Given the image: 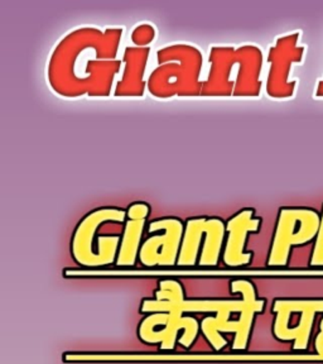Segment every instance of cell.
<instances>
[{"label": "cell", "instance_id": "6da1fadb", "mask_svg": "<svg viewBox=\"0 0 323 364\" xmlns=\"http://www.w3.org/2000/svg\"><path fill=\"white\" fill-rule=\"evenodd\" d=\"M123 28L82 27L57 43L48 63V82L65 97H109L121 68L116 58Z\"/></svg>", "mask_w": 323, "mask_h": 364}, {"label": "cell", "instance_id": "7a4b0ae2", "mask_svg": "<svg viewBox=\"0 0 323 364\" xmlns=\"http://www.w3.org/2000/svg\"><path fill=\"white\" fill-rule=\"evenodd\" d=\"M158 66L147 81L153 97H199L204 82L199 80L204 57L195 46L170 45L157 52Z\"/></svg>", "mask_w": 323, "mask_h": 364}, {"label": "cell", "instance_id": "3957f363", "mask_svg": "<svg viewBox=\"0 0 323 364\" xmlns=\"http://www.w3.org/2000/svg\"><path fill=\"white\" fill-rule=\"evenodd\" d=\"M321 215L311 208H282L268 257V266L280 267L288 263L290 250L317 237Z\"/></svg>", "mask_w": 323, "mask_h": 364}, {"label": "cell", "instance_id": "277c9868", "mask_svg": "<svg viewBox=\"0 0 323 364\" xmlns=\"http://www.w3.org/2000/svg\"><path fill=\"white\" fill-rule=\"evenodd\" d=\"M301 33L285 34L270 47L268 63L270 65L268 73L265 90L273 99H288L295 95L297 81L290 80V68L293 63H301L306 48L298 46Z\"/></svg>", "mask_w": 323, "mask_h": 364}, {"label": "cell", "instance_id": "5b68a950", "mask_svg": "<svg viewBox=\"0 0 323 364\" xmlns=\"http://www.w3.org/2000/svg\"><path fill=\"white\" fill-rule=\"evenodd\" d=\"M148 232H162V234L152 235L143 243L139 250V259L143 266L176 264L185 234V224L178 218H162L149 223Z\"/></svg>", "mask_w": 323, "mask_h": 364}, {"label": "cell", "instance_id": "8992f818", "mask_svg": "<svg viewBox=\"0 0 323 364\" xmlns=\"http://www.w3.org/2000/svg\"><path fill=\"white\" fill-rule=\"evenodd\" d=\"M126 222V210L120 208H99L90 211L77 224L71 242L72 257L76 263L84 267H102L109 266L110 262L105 257L94 250V237L97 228L104 223Z\"/></svg>", "mask_w": 323, "mask_h": 364}, {"label": "cell", "instance_id": "52a82bcc", "mask_svg": "<svg viewBox=\"0 0 323 364\" xmlns=\"http://www.w3.org/2000/svg\"><path fill=\"white\" fill-rule=\"evenodd\" d=\"M244 56V46L234 47H212L209 55L210 71L204 81L202 97H230L234 95L235 81L231 80L233 68H238L240 73L241 60ZM238 77V76H236Z\"/></svg>", "mask_w": 323, "mask_h": 364}, {"label": "cell", "instance_id": "ba28073f", "mask_svg": "<svg viewBox=\"0 0 323 364\" xmlns=\"http://www.w3.org/2000/svg\"><path fill=\"white\" fill-rule=\"evenodd\" d=\"M254 213V209L245 208L227 220L224 263L229 267L248 266L253 258V253L245 250V242L248 234L256 233L261 229V219L256 218Z\"/></svg>", "mask_w": 323, "mask_h": 364}, {"label": "cell", "instance_id": "9c48e42d", "mask_svg": "<svg viewBox=\"0 0 323 364\" xmlns=\"http://www.w3.org/2000/svg\"><path fill=\"white\" fill-rule=\"evenodd\" d=\"M149 47H126L123 55L124 71L115 86V97H143L147 82L144 80L147 68Z\"/></svg>", "mask_w": 323, "mask_h": 364}, {"label": "cell", "instance_id": "30bf717a", "mask_svg": "<svg viewBox=\"0 0 323 364\" xmlns=\"http://www.w3.org/2000/svg\"><path fill=\"white\" fill-rule=\"evenodd\" d=\"M275 304L285 309L288 313L301 314L300 324L295 328L284 330L280 333L277 339L282 341H295L293 349L295 350H306L310 343V336L312 333L313 321L317 313L314 300H287L279 299L275 300Z\"/></svg>", "mask_w": 323, "mask_h": 364}, {"label": "cell", "instance_id": "8fae6325", "mask_svg": "<svg viewBox=\"0 0 323 364\" xmlns=\"http://www.w3.org/2000/svg\"><path fill=\"white\" fill-rule=\"evenodd\" d=\"M231 291L241 294L245 300V306L236 320V333L234 341V350H244L249 341L250 330L256 313H261L265 306L264 300L256 299V287L250 281L245 279H234Z\"/></svg>", "mask_w": 323, "mask_h": 364}, {"label": "cell", "instance_id": "7c38bea8", "mask_svg": "<svg viewBox=\"0 0 323 364\" xmlns=\"http://www.w3.org/2000/svg\"><path fill=\"white\" fill-rule=\"evenodd\" d=\"M146 219L141 218H126L124 234L120 243L119 252L116 257L118 266H134L136 257L139 256L141 240L144 232Z\"/></svg>", "mask_w": 323, "mask_h": 364}, {"label": "cell", "instance_id": "4fadbf2b", "mask_svg": "<svg viewBox=\"0 0 323 364\" xmlns=\"http://www.w3.org/2000/svg\"><path fill=\"white\" fill-rule=\"evenodd\" d=\"M245 306V300H230L229 305L224 307L221 311H219L215 318H204L201 323V329L204 331L206 339L209 341L215 350H221L222 348L226 346L227 343L221 336L225 325L230 321L229 316L231 313H241Z\"/></svg>", "mask_w": 323, "mask_h": 364}, {"label": "cell", "instance_id": "5bb4252c", "mask_svg": "<svg viewBox=\"0 0 323 364\" xmlns=\"http://www.w3.org/2000/svg\"><path fill=\"white\" fill-rule=\"evenodd\" d=\"M155 38V29L152 24L143 23L136 26L131 32V41L136 47H148Z\"/></svg>", "mask_w": 323, "mask_h": 364}, {"label": "cell", "instance_id": "9a60e30c", "mask_svg": "<svg viewBox=\"0 0 323 364\" xmlns=\"http://www.w3.org/2000/svg\"><path fill=\"white\" fill-rule=\"evenodd\" d=\"M311 266H323V208L321 213V223H319V229H318L317 237H316V243L313 248L312 257H311Z\"/></svg>", "mask_w": 323, "mask_h": 364}, {"label": "cell", "instance_id": "2e32d148", "mask_svg": "<svg viewBox=\"0 0 323 364\" xmlns=\"http://www.w3.org/2000/svg\"><path fill=\"white\" fill-rule=\"evenodd\" d=\"M150 213V206L147 203L138 201L134 204H131L126 209V218H141V219H147Z\"/></svg>", "mask_w": 323, "mask_h": 364}, {"label": "cell", "instance_id": "e0dca14e", "mask_svg": "<svg viewBox=\"0 0 323 364\" xmlns=\"http://www.w3.org/2000/svg\"><path fill=\"white\" fill-rule=\"evenodd\" d=\"M316 304V309H317V313H323V301H317L314 300ZM314 346H316V350L318 354L323 357V318L321 320V325H319V333L316 336V341H314Z\"/></svg>", "mask_w": 323, "mask_h": 364}, {"label": "cell", "instance_id": "ac0fdd59", "mask_svg": "<svg viewBox=\"0 0 323 364\" xmlns=\"http://www.w3.org/2000/svg\"><path fill=\"white\" fill-rule=\"evenodd\" d=\"M316 97H323V79L318 82L317 89H316Z\"/></svg>", "mask_w": 323, "mask_h": 364}]
</instances>
